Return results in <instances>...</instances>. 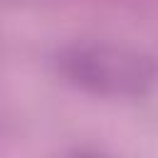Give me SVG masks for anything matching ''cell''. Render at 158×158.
<instances>
[{
	"label": "cell",
	"instance_id": "obj_1",
	"mask_svg": "<svg viewBox=\"0 0 158 158\" xmlns=\"http://www.w3.org/2000/svg\"><path fill=\"white\" fill-rule=\"evenodd\" d=\"M59 64L74 84L109 96L143 94L158 79V67L151 57L109 42L74 44L62 54Z\"/></svg>",
	"mask_w": 158,
	"mask_h": 158
},
{
	"label": "cell",
	"instance_id": "obj_2",
	"mask_svg": "<svg viewBox=\"0 0 158 158\" xmlns=\"http://www.w3.org/2000/svg\"><path fill=\"white\" fill-rule=\"evenodd\" d=\"M79 158H89V156H79Z\"/></svg>",
	"mask_w": 158,
	"mask_h": 158
}]
</instances>
